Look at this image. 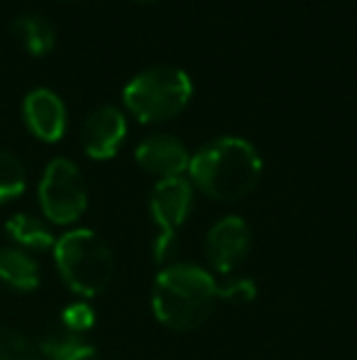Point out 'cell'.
Listing matches in <instances>:
<instances>
[{
    "instance_id": "obj_6",
    "label": "cell",
    "mask_w": 357,
    "mask_h": 360,
    "mask_svg": "<svg viewBox=\"0 0 357 360\" xmlns=\"http://www.w3.org/2000/svg\"><path fill=\"white\" fill-rule=\"evenodd\" d=\"M194 204V186L184 176L174 179H159L149 196V214L157 226L154 238V260L167 262L172 260L177 250V231L186 221Z\"/></svg>"
},
{
    "instance_id": "obj_3",
    "label": "cell",
    "mask_w": 357,
    "mask_h": 360,
    "mask_svg": "<svg viewBox=\"0 0 357 360\" xmlns=\"http://www.w3.org/2000/svg\"><path fill=\"white\" fill-rule=\"evenodd\" d=\"M52 250L62 280L79 297H95L113 280V250L98 233L88 228L64 233L62 238H57Z\"/></svg>"
},
{
    "instance_id": "obj_8",
    "label": "cell",
    "mask_w": 357,
    "mask_h": 360,
    "mask_svg": "<svg viewBox=\"0 0 357 360\" xmlns=\"http://www.w3.org/2000/svg\"><path fill=\"white\" fill-rule=\"evenodd\" d=\"M125 133H128L125 115L113 105H100L83 120V150L93 160H110V157H115L120 143L125 140Z\"/></svg>"
},
{
    "instance_id": "obj_7",
    "label": "cell",
    "mask_w": 357,
    "mask_h": 360,
    "mask_svg": "<svg viewBox=\"0 0 357 360\" xmlns=\"http://www.w3.org/2000/svg\"><path fill=\"white\" fill-rule=\"evenodd\" d=\"M250 245H252V233L243 218H220L206 236V260L218 275H230L245 262Z\"/></svg>"
},
{
    "instance_id": "obj_13",
    "label": "cell",
    "mask_w": 357,
    "mask_h": 360,
    "mask_svg": "<svg viewBox=\"0 0 357 360\" xmlns=\"http://www.w3.org/2000/svg\"><path fill=\"white\" fill-rule=\"evenodd\" d=\"M5 231H8V236L13 238L20 250L22 248H27V250H47V248H54V243H57V238L52 236L47 223L29 214H15L5 223Z\"/></svg>"
},
{
    "instance_id": "obj_19",
    "label": "cell",
    "mask_w": 357,
    "mask_h": 360,
    "mask_svg": "<svg viewBox=\"0 0 357 360\" xmlns=\"http://www.w3.org/2000/svg\"><path fill=\"white\" fill-rule=\"evenodd\" d=\"M142 3H147V0H142Z\"/></svg>"
},
{
    "instance_id": "obj_11",
    "label": "cell",
    "mask_w": 357,
    "mask_h": 360,
    "mask_svg": "<svg viewBox=\"0 0 357 360\" xmlns=\"http://www.w3.org/2000/svg\"><path fill=\"white\" fill-rule=\"evenodd\" d=\"M0 282L20 292H32L39 285V267L20 248H0Z\"/></svg>"
},
{
    "instance_id": "obj_17",
    "label": "cell",
    "mask_w": 357,
    "mask_h": 360,
    "mask_svg": "<svg viewBox=\"0 0 357 360\" xmlns=\"http://www.w3.org/2000/svg\"><path fill=\"white\" fill-rule=\"evenodd\" d=\"M95 323V311L88 302H74L62 311V328L72 333H86Z\"/></svg>"
},
{
    "instance_id": "obj_16",
    "label": "cell",
    "mask_w": 357,
    "mask_h": 360,
    "mask_svg": "<svg viewBox=\"0 0 357 360\" xmlns=\"http://www.w3.org/2000/svg\"><path fill=\"white\" fill-rule=\"evenodd\" d=\"M0 360H42L27 336L18 331H0Z\"/></svg>"
},
{
    "instance_id": "obj_9",
    "label": "cell",
    "mask_w": 357,
    "mask_h": 360,
    "mask_svg": "<svg viewBox=\"0 0 357 360\" xmlns=\"http://www.w3.org/2000/svg\"><path fill=\"white\" fill-rule=\"evenodd\" d=\"M135 160L144 172L159 179H174L189 172V150L172 135H149L135 150Z\"/></svg>"
},
{
    "instance_id": "obj_18",
    "label": "cell",
    "mask_w": 357,
    "mask_h": 360,
    "mask_svg": "<svg viewBox=\"0 0 357 360\" xmlns=\"http://www.w3.org/2000/svg\"><path fill=\"white\" fill-rule=\"evenodd\" d=\"M255 294H257V287L252 280H233L218 287V299L223 302H252Z\"/></svg>"
},
{
    "instance_id": "obj_14",
    "label": "cell",
    "mask_w": 357,
    "mask_h": 360,
    "mask_svg": "<svg viewBox=\"0 0 357 360\" xmlns=\"http://www.w3.org/2000/svg\"><path fill=\"white\" fill-rule=\"evenodd\" d=\"M39 353L47 360H100L98 351L86 341L83 336L72 331H59L49 333L42 343H39Z\"/></svg>"
},
{
    "instance_id": "obj_10",
    "label": "cell",
    "mask_w": 357,
    "mask_h": 360,
    "mask_svg": "<svg viewBox=\"0 0 357 360\" xmlns=\"http://www.w3.org/2000/svg\"><path fill=\"white\" fill-rule=\"evenodd\" d=\"M25 123L34 138L44 143H57L67 130V108L62 98L49 89H34L25 96Z\"/></svg>"
},
{
    "instance_id": "obj_4",
    "label": "cell",
    "mask_w": 357,
    "mask_h": 360,
    "mask_svg": "<svg viewBox=\"0 0 357 360\" xmlns=\"http://www.w3.org/2000/svg\"><path fill=\"white\" fill-rule=\"evenodd\" d=\"M194 86L184 69L152 67L125 86V105L140 123H162L186 108Z\"/></svg>"
},
{
    "instance_id": "obj_5",
    "label": "cell",
    "mask_w": 357,
    "mask_h": 360,
    "mask_svg": "<svg viewBox=\"0 0 357 360\" xmlns=\"http://www.w3.org/2000/svg\"><path fill=\"white\" fill-rule=\"evenodd\" d=\"M39 206L54 226L79 221L88 206V189L79 167L72 160L57 157L47 165L39 181Z\"/></svg>"
},
{
    "instance_id": "obj_15",
    "label": "cell",
    "mask_w": 357,
    "mask_h": 360,
    "mask_svg": "<svg viewBox=\"0 0 357 360\" xmlns=\"http://www.w3.org/2000/svg\"><path fill=\"white\" fill-rule=\"evenodd\" d=\"M27 176H25L22 162L8 150H0V204L10 199H18L25 191Z\"/></svg>"
},
{
    "instance_id": "obj_1",
    "label": "cell",
    "mask_w": 357,
    "mask_h": 360,
    "mask_svg": "<svg viewBox=\"0 0 357 360\" xmlns=\"http://www.w3.org/2000/svg\"><path fill=\"white\" fill-rule=\"evenodd\" d=\"M191 186L213 201H238L257 186L262 157L243 138H220L201 147L189 162Z\"/></svg>"
},
{
    "instance_id": "obj_12",
    "label": "cell",
    "mask_w": 357,
    "mask_h": 360,
    "mask_svg": "<svg viewBox=\"0 0 357 360\" xmlns=\"http://www.w3.org/2000/svg\"><path fill=\"white\" fill-rule=\"evenodd\" d=\"M13 34L34 57H44L54 47V27L37 13H25L13 22Z\"/></svg>"
},
{
    "instance_id": "obj_2",
    "label": "cell",
    "mask_w": 357,
    "mask_h": 360,
    "mask_svg": "<svg viewBox=\"0 0 357 360\" xmlns=\"http://www.w3.org/2000/svg\"><path fill=\"white\" fill-rule=\"evenodd\" d=\"M218 282L194 262H174L157 275L152 287V311L159 323L174 331H194L213 314Z\"/></svg>"
}]
</instances>
